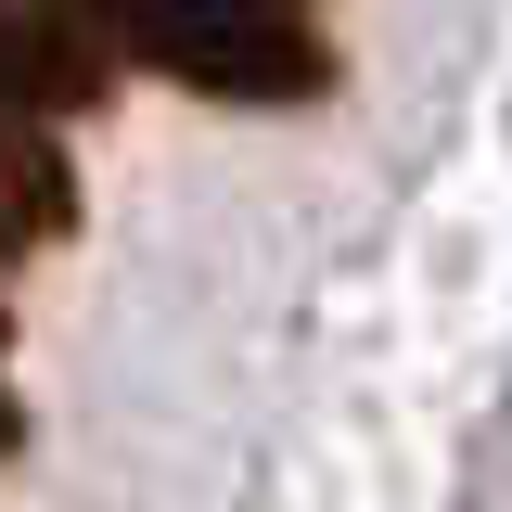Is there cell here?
<instances>
[{"instance_id": "cell-1", "label": "cell", "mask_w": 512, "mask_h": 512, "mask_svg": "<svg viewBox=\"0 0 512 512\" xmlns=\"http://www.w3.org/2000/svg\"><path fill=\"white\" fill-rule=\"evenodd\" d=\"M90 39H116L128 64L180 77L205 103H320L333 52L295 26V0H52Z\"/></svg>"}, {"instance_id": "cell-2", "label": "cell", "mask_w": 512, "mask_h": 512, "mask_svg": "<svg viewBox=\"0 0 512 512\" xmlns=\"http://www.w3.org/2000/svg\"><path fill=\"white\" fill-rule=\"evenodd\" d=\"M77 103H103V39L77 13L0 0V116H77Z\"/></svg>"}, {"instance_id": "cell-3", "label": "cell", "mask_w": 512, "mask_h": 512, "mask_svg": "<svg viewBox=\"0 0 512 512\" xmlns=\"http://www.w3.org/2000/svg\"><path fill=\"white\" fill-rule=\"evenodd\" d=\"M64 218H77V180H64V154H52L26 116H0V269H13V256H39Z\"/></svg>"}, {"instance_id": "cell-4", "label": "cell", "mask_w": 512, "mask_h": 512, "mask_svg": "<svg viewBox=\"0 0 512 512\" xmlns=\"http://www.w3.org/2000/svg\"><path fill=\"white\" fill-rule=\"evenodd\" d=\"M0 448H13V397H0Z\"/></svg>"}]
</instances>
